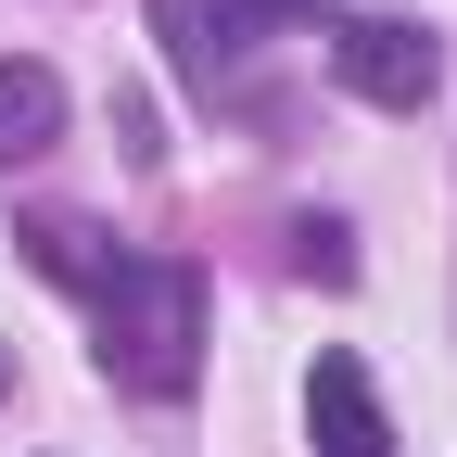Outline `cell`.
<instances>
[{"instance_id":"cell-7","label":"cell","mask_w":457,"mask_h":457,"mask_svg":"<svg viewBox=\"0 0 457 457\" xmlns=\"http://www.w3.org/2000/svg\"><path fill=\"white\" fill-rule=\"evenodd\" d=\"M343 0H228V26H330Z\"/></svg>"},{"instance_id":"cell-4","label":"cell","mask_w":457,"mask_h":457,"mask_svg":"<svg viewBox=\"0 0 457 457\" xmlns=\"http://www.w3.org/2000/svg\"><path fill=\"white\" fill-rule=\"evenodd\" d=\"M64 140V77L51 64H0V165H26Z\"/></svg>"},{"instance_id":"cell-1","label":"cell","mask_w":457,"mask_h":457,"mask_svg":"<svg viewBox=\"0 0 457 457\" xmlns=\"http://www.w3.org/2000/svg\"><path fill=\"white\" fill-rule=\"evenodd\" d=\"M89 305H102V381L114 394H191V369H204V279L179 254H114V279Z\"/></svg>"},{"instance_id":"cell-8","label":"cell","mask_w":457,"mask_h":457,"mask_svg":"<svg viewBox=\"0 0 457 457\" xmlns=\"http://www.w3.org/2000/svg\"><path fill=\"white\" fill-rule=\"evenodd\" d=\"M0 381H13V369H0Z\"/></svg>"},{"instance_id":"cell-3","label":"cell","mask_w":457,"mask_h":457,"mask_svg":"<svg viewBox=\"0 0 457 457\" xmlns=\"http://www.w3.org/2000/svg\"><path fill=\"white\" fill-rule=\"evenodd\" d=\"M305 432H318V457H394V420H381V394H369V356H330L305 369Z\"/></svg>"},{"instance_id":"cell-2","label":"cell","mask_w":457,"mask_h":457,"mask_svg":"<svg viewBox=\"0 0 457 457\" xmlns=\"http://www.w3.org/2000/svg\"><path fill=\"white\" fill-rule=\"evenodd\" d=\"M330 64H343V89H356V102L420 114V102L445 89V38H432L420 13H356V26L330 38Z\"/></svg>"},{"instance_id":"cell-6","label":"cell","mask_w":457,"mask_h":457,"mask_svg":"<svg viewBox=\"0 0 457 457\" xmlns=\"http://www.w3.org/2000/svg\"><path fill=\"white\" fill-rule=\"evenodd\" d=\"M153 26H165V51H179V77L216 89V26H228L216 0H153Z\"/></svg>"},{"instance_id":"cell-5","label":"cell","mask_w":457,"mask_h":457,"mask_svg":"<svg viewBox=\"0 0 457 457\" xmlns=\"http://www.w3.org/2000/svg\"><path fill=\"white\" fill-rule=\"evenodd\" d=\"M26 254H38L51 279H77V293H102V279H114V254L89 242V228H77V216H38V228H26Z\"/></svg>"}]
</instances>
